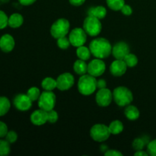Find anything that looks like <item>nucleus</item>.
Wrapping results in <instances>:
<instances>
[{
    "label": "nucleus",
    "mask_w": 156,
    "mask_h": 156,
    "mask_svg": "<svg viewBox=\"0 0 156 156\" xmlns=\"http://www.w3.org/2000/svg\"><path fill=\"white\" fill-rule=\"evenodd\" d=\"M149 143V141L146 140L144 137H138V138L135 139L133 142L132 146L136 151H140V150H143L144 147L146 146V145H148V143Z\"/></svg>",
    "instance_id": "nucleus-25"
},
{
    "label": "nucleus",
    "mask_w": 156,
    "mask_h": 156,
    "mask_svg": "<svg viewBox=\"0 0 156 156\" xmlns=\"http://www.w3.org/2000/svg\"><path fill=\"white\" fill-rule=\"evenodd\" d=\"M107 86V82L105 79H99V80L97 81V88L98 89H101V88H106Z\"/></svg>",
    "instance_id": "nucleus-38"
},
{
    "label": "nucleus",
    "mask_w": 156,
    "mask_h": 156,
    "mask_svg": "<svg viewBox=\"0 0 156 156\" xmlns=\"http://www.w3.org/2000/svg\"><path fill=\"white\" fill-rule=\"evenodd\" d=\"M134 155L135 156H148L149 154H148L147 152H145L143 150H140V151H136V152L134 153Z\"/></svg>",
    "instance_id": "nucleus-41"
},
{
    "label": "nucleus",
    "mask_w": 156,
    "mask_h": 156,
    "mask_svg": "<svg viewBox=\"0 0 156 156\" xmlns=\"http://www.w3.org/2000/svg\"><path fill=\"white\" fill-rule=\"evenodd\" d=\"M75 83L74 76L69 73H64L59 75L56 79V88L60 91H67L73 86Z\"/></svg>",
    "instance_id": "nucleus-9"
},
{
    "label": "nucleus",
    "mask_w": 156,
    "mask_h": 156,
    "mask_svg": "<svg viewBox=\"0 0 156 156\" xmlns=\"http://www.w3.org/2000/svg\"><path fill=\"white\" fill-rule=\"evenodd\" d=\"M47 117H48V122L50 123H55L59 119L58 113L53 109L47 111Z\"/></svg>",
    "instance_id": "nucleus-33"
},
{
    "label": "nucleus",
    "mask_w": 156,
    "mask_h": 156,
    "mask_svg": "<svg viewBox=\"0 0 156 156\" xmlns=\"http://www.w3.org/2000/svg\"><path fill=\"white\" fill-rule=\"evenodd\" d=\"M11 108V103L6 97H0V117L5 115Z\"/></svg>",
    "instance_id": "nucleus-24"
},
{
    "label": "nucleus",
    "mask_w": 156,
    "mask_h": 156,
    "mask_svg": "<svg viewBox=\"0 0 156 156\" xmlns=\"http://www.w3.org/2000/svg\"><path fill=\"white\" fill-rule=\"evenodd\" d=\"M30 121L34 125L36 126H42L48 122V117H47V111L41 109L36 110L34 111L30 115Z\"/></svg>",
    "instance_id": "nucleus-15"
},
{
    "label": "nucleus",
    "mask_w": 156,
    "mask_h": 156,
    "mask_svg": "<svg viewBox=\"0 0 156 156\" xmlns=\"http://www.w3.org/2000/svg\"><path fill=\"white\" fill-rule=\"evenodd\" d=\"M10 151V143L6 140H0V156H7Z\"/></svg>",
    "instance_id": "nucleus-29"
},
{
    "label": "nucleus",
    "mask_w": 156,
    "mask_h": 156,
    "mask_svg": "<svg viewBox=\"0 0 156 156\" xmlns=\"http://www.w3.org/2000/svg\"><path fill=\"white\" fill-rule=\"evenodd\" d=\"M88 15L96 17V18H98L100 20L103 19L107 15V9L106 8L102 5L91 7L88 9Z\"/></svg>",
    "instance_id": "nucleus-17"
},
{
    "label": "nucleus",
    "mask_w": 156,
    "mask_h": 156,
    "mask_svg": "<svg viewBox=\"0 0 156 156\" xmlns=\"http://www.w3.org/2000/svg\"><path fill=\"white\" fill-rule=\"evenodd\" d=\"M41 86L44 91H53L56 88V79L47 77L41 82Z\"/></svg>",
    "instance_id": "nucleus-23"
},
{
    "label": "nucleus",
    "mask_w": 156,
    "mask_h": 156,
    "mask_svg": "<svg viewBox=\"0 0 156 156\" xmlns=\"http://www.w3.org/2000/svg\"><path fill=\"white\" fill-rule=\"evenodd\" d=\"M113 56L117 59H123L125 56L129 53V47L126 43L120 41L112 47Z\"/></svg>",
    "instance_id": "nucleus-13"
},
{
    "label": "nucleus",
    "mask_w": 156,
    "mask_h": 156,
    "mask_svg": "<svg viewBox=\"0 0 156 156\" xmlns=\"http://www.w3.org/2000/svg\"><path fill=\"white\" fill-rule=\"evenodd\" d=\"M56 40H57L56 44H57L58 47L60 48L61 50H66V49H68L69 47V46L71 45L69 39V37H66V36L58 38V39Z\"/></svg>",
    "instance_id": "nucleus-30"
},
{
    "label": "nucleus",
    "mask_w": 156,
    "mask_h": 156,
    "mask_svg": "<svg viewBox=\"0 0 156 156\" xmlns=\"http://www.w3.org/2000/svg\"><path fill=\"white\" fill-rule=\"evenodd\" d=\"M73 69L76 74L82 76V75H85L88 73V64H86L85 60H82L80 59H77L74 62Z\"/></svg>",
    "instance_id": "nucleus-20"
},
{
    "label": "nucleus",
    "mask_w": 156,
    "mask_h": 156,
    "mask_svg": "<svg viewBox=\"0 0 156 156\" xmlns=\"http://www.w3.org/2000/svg\"><path fill=\"white\" fill-rule=\"evenodd\" d=\"M125 63L126 64L127 67H130V68H133V67H135L138 64V58L133 53H128L125 58L123 59Z\"/></svg>",
    "instance_id": "nucleus-27"
},
{
    "label": "nucleus",
    "mask_w": 156,
    "mask_h": 156,
    "mask_svg": "<svg viewBox=\"0 0 156 156\" xmlns=\"http://www.w3.org/2000/svg\"><path fill=\"white\" fill-rule=\"evenodd\" d=\"M76 55L79 57V59L87 61L91 57V53L89 47H85L84 45H82L77 47V49H76Z\"/></svg>",
    "instance_id": "nucleus-21"
},
{
    "label": "nucleus",
    "mask_w": 156,
    "mask_h": 156,
    "mask_svg": "<svg viewBox=\"0 0 156 156\" xmlns=\"http://www.w3.org/2000/svg\"><path fill=\"white\" fill-rule=\"evenodd\" d=\"M41 94V91L37 87H31L27 91V95L33 102L39 99Z\"/></svg>",
    "instance_id": "nucleus-28"
},
{
    "label": "nucleus",
    "mask_w": 156,
    "mask_h": 156,
    "mask_svg": "<svg viewBox=\"0 0 156 156\" xmlns=\"http://www.w3.org/2000/svg\"><path fill=\"white\" fill-rule=\"evenodd\" d=\"M105 156H123V153L115 149H108L105 152Z\"/></svg>",
    "instance_id": "nucleus-37"
},
{
    "label": "nucleus",
    "mask_w": 156,
    "mask_h": 156,
    "mask_svg": "<svg viewBox=\"0 0 156 156\" xmlns=\"http://www.w3.org/2000/svg\"><path fill=\"white\" fill-rule=\"evenodd\" d=\"M15 42L13 37L9 34L2 35L0 38V49L4 53H10L15 47Z\"/></svg>",
    "instance_id": "nucleus-16"
},
{
    "label": "nucleus",
    "mask_w": 156,
    "mask_h": 156,
    "mask_svg": "<svg viewBox=\"0 0 156 156\" xmlns=\"http://www.w3.org/2000/svg\"><path fill=\"white\" fill-rule=\"evenodd\" d=\"M109 130L113 135H118L121 133L123 130V124L121 121L118 120H114L109 125Z\"/></svg>",
    "instance_id": "nucleus-22"
},
{
    "label": "nucleus",
    "mask_w": 156,
    "mask_h": 156,
    "mask_svg": "<svg viewBox=\"0 0 156 156\" xmlns=\"http://www.w3.org/2000/svg\"><path fill=\"white\" fill-rule=\"evenodd\" d=\"M113 100V92L108 88H105L98 89L95 96V101L100 107H108L111 105Z\"/></svg>",
    "instance_id": "nucleus-11"
},
{
    "label": "nucleus",
    "mask_w": 156,
    "mask_h": 156,
    "mask_svg": "<svg viewBox=\"0 0 156 156\" xmlns=\"http://www.w3.org/2000/svg\"><path fill=\"white\" fill-rule=\"evenodd\" d=\"M113 99L120 107H126L130 105L133 100V95L130 90L124 86H119L113 91Z\"/></svg>",
    "instance_id": "nucleus-3"
},
{
    "label": "nucleus",
    "mask_w": 156,
    "mask_h": 156,
    "mask_svg": "<svg viewBox=\"0 0 156 156\" xmlns=\"http://www.w3.org/2000/svg\"><path fill=\"white\" fill-rule=\"evenodd\" d=\"M106 2L109 9L113 11H120L125 5L124 0H106Z\"/></svg>",
    "instance_id": "nucleus-26"
},
{
    "label": "nucleus",
    "mask_w": 156,
    "mask_h": 156,
    "mask_svg": "<svg viewBox=\"0 0 156 156\" xmlns=\"http://www.w3.org/2000/svg\"><path fill=\"white\" fill-rule=\"evenodd\" d=\"M106 70V65L102 59H94L88 64V73L94 76L98 77L103 75Z\"/></svg>",
    "instance_id": "nucleus-10"
},
{
    "label": "nucleus",
    "mask_w": 156,
    "mask_h": 156,
    "mask_svg": "<svg viewBox=\"0 0 156 156\" xmlns=\"http://www.w3.org/2000/svg\"><path fill=\"white\" fill-rule=\"evenodd\" d=\"M5 140H7L10 144L15 143V142L17 141V140H18V134L16 133V132H15V131L13 130L9 131L7 135L5 136Z\"/></svg>",
    "instance_id": "nucleus-34"
},
{
    "label": "nucleus",
    "mask_w": 156,
    "mask_h": 156,
    "mask_svg": "<svg viewBox=\"0 0 156 156\" xmlns=\"http://www.w3.org/2000/svg\"><path fill=\"white\" fill-rule=\"evenodd\" d=\"M8 132V126L4 122L0 121V138H4L7 135Z\"/></svg>",
    "instance_id": "nucleus-35"
},
{
    "label": "nucleus",
    "mask_w": 156,
    "mask_h": 156,
    "mask_svg": "<svg viewBox=\"0 0 156 156\" xmlns=\"http://www.w3.org/2000/svg\"><path fill=\"white\" fill-rule=\"evenodd\" d=\"M69 39L71 43V45H73V47H79L85 44L87 40V34L83 28L76 27L70 32Z\"/></svg>",
    "instance_id": "nucleus-8"
},
{
    "label": "nucleus",
    "mask_w": 156,
    "mask_h": 156,
    "mask_svg": "<svg viewBox=\"0 0 156 156\" xmlns=\"http://www.w3.org/2000/svg\"><path fill=\"white\" fill-rule=\"evenodd\" d=\"M69 21L66 18H59L50 27V34L55 39L66 37L69 30Z\"/></svg>",
    "instance_id": "nucleus-5"
},
{
    "label": "nucleus",
    "mask_w": 156,
    "mask_h": 156,
    "mask_svg": "<svg viewBox=\"0 0 156 156\" xmlns=\"http://www.w3.org/2000/svg\"><path fill=\"white\" fill-rule=\"evenodd\" d=\"M120 11H121L122 13L124 15H126V16H129V15H132L133 13L132 8H131L129 5L125 4L122 7V9H120Z\"/></svg>",
    "instance_id": "nucleus-36"
},
{
    "label": "nucleus",
    "mask_w": 156,
    "mask_h": 156,
    "mask_svg": "<svg viewBox=\"0 0 156 156\" xmlns=\"http://www.w3.org/2000/svg\"><path fill=\"white\" fill-rule=\"evenodd\" d=\"M125 117L129 120H136L140 117V112L138 108L133 105H127L124 110Z\"/></svg>",
    "instance_id": "nucleus-18"
},
{
    "label": "nucleus",
    "mask_w": 156,
    "mask_h": 156,
    "mask_svg": "<svg viewBox=\"0 0 156 156\" xmlns=\"http://www.w3.org/2000/svg\"><path fill=\"white\" fill-rule=\"evenodd\" d=\"M127 69V66L125 63L123 59H116L110 66V71L114 76L116 77H120L126 73Z\"/></svg>",
    "instance_id": "nucleus-14"
},
{
    "label": "nucleus",
    "mask_w": 156,
    "mask_h": 156,
    "mask_svg": "<svg viewBox=\"0 0 156 156\" xmlns=\"http://www.w3.org/2000/svg\"><path fill=\"white\" fill-rule=\"evenodd\" d=\"M9 25V17L2 11L0 10V30L4 29Z\"/></svg>",
    "instance_id": "nucleus-31"
},
{
    "label": "nucleus",
    "mask_w": 156,
    "mask_h": 156,
    "mask_svg": "<svg viewBox=\"0 0 156 156\" xmlns=\"http://www.w3.org/2000/svg\"><path fill=\"white\" fill-rule=\"evenodd\" d=\"M91 53L94 57L105 59L112 53V46L109 41L104 37L94 39L89 44Z\"/></svg>",
    "instance_id": "nucleus-1"
},
{
    "label": "nucleus",
    "mask_w": 156,
    "mask_h": 156,
    "mask_svg": "<svg viewBox=\"0 0 156 156\" xmlns=\"http://www.w3.org/2000/svg\"><path fill=\"white\" fill-rule=\"evenodd\" d=\"M24 22V18L19 13H14L9 18V26L12 28H18L21 27Z\"/></svg>",
    "instance_id": "nucleus-19"
},
{
    "label": "nucleus",
    "mask_w": 156,
    "mask_h": 156,
    "mask_svg": "<svg viewBox=\"0 0 156 156\" xmlns=\"http://www.w3.org/2000/svg\"><path fill=\"white\" fill-rule=\"evenodd\" d=\"M32 101L27 94H18L14 98L13 105L17 110L21 111H27L32 107Z\"/></svg>",
    "instance_id": "nucleus-12"
},
{
    "label": "nucleus",
    "mask_w": 156,
    "mask_h": 156,
    "mask_svg": "<svg viewBox=\"0 0 156 156\" xmlns=\"http://www.w3.org/2000/svg\"><path fill=\"white\" fill-rule=\"evenodd\" d=\"M37 0H18L20 4H21L22 5H30L34 4V3L36 2Z\"/></svg>",
    "instance_id": "nucleus-40"
},
{
    "label": "nucleus",
    "mask_w": 156,
    "mask_h": 156,
    "mask_svg": "<svg viewBox=\"0 0 156 156\" xmlns=\"http://www.w3.org/2000/svg\"><path fill=\"white\" fill-rule=\"evenodd\" d=\"M97 89V80L90 74L82 75L78 82V90L82 95H91Z\"/></svg>",
    "instance_id": "nucleus-2"
},
{
    "label": "nucleus",
    "mask_w": 156,
    "mask_h": 156,
    "mask_svg": "<svg viewBox=\"0 0 156 156\" xmlns=\"http://www.w3.org/2000/svg\"><path fill=\"white\" fill-rule=\"evenodd\" d=\"M147 152L149 155L156 156V139L148 143Z\"/></svg>",
    "instance_id": "nucleus-32"
},
{
    "label": "nucleus",
    "mask_w": 156,
    "mask_h": 156,
    "mask_svg": "<svg viewBox=\"0 0 156 156\" xmlns=\"http://www.w3.org/2000/svg\"><path fill=\"white\" fill-rule=\"evenodd\" d=\"M111 134L109 127L101 123L94 124L90 129V136L91 139L98 143H102L108 140Z\"/></svg>",
    "instance_id": "nucleus-6"
},
{
    "label": "nucleus",
    "mask_w": 156,
    "mask_h": 156,
    "mask_svg": "<svg viewBox=\"0 0 156 156\" xmlns=\"http://www.w3.org/2000/svg\"><path fill=\"white\" fill-rule=\"evenodd\" d=\"M86 34L91 37L98 36L101 32L102 24L100 19L94 16L88 15L84 20L83 27Z\"/></svg>",
    "instance_id": "nucleus-4"
},
{
    "label": "nucleus",
    "mask_w": 156,
    "mask_h": 156,
    "mask_svg": "<svg viewBox=\"0 0 156 156\" xmlns=\"http://www.w3.org/2000/svg\"><path fill=\"white\" fill-rule=\"evenodd\" d=\"M56 101V95L53 91H44L38 99V107L44 111H51L54 108Z\"/></svg>",
    "instance_id": "nucleus-7"
},
{
    "label": "nucleus",
    "mask_w": 156,
    "mask_h": 156,
    "mask_svg": "<svg viewBox=\"0 0 156 156\" xmlns=\"http://www.w3.org/2000/svg\"><path fill=\"white\" fill-rule=\"evenodd\" d=\"M69 3L72 5L80 6L85 3V0H69Z\"/></svg>",
    "instance_id": "nucleus-39"
}]
</instances>
